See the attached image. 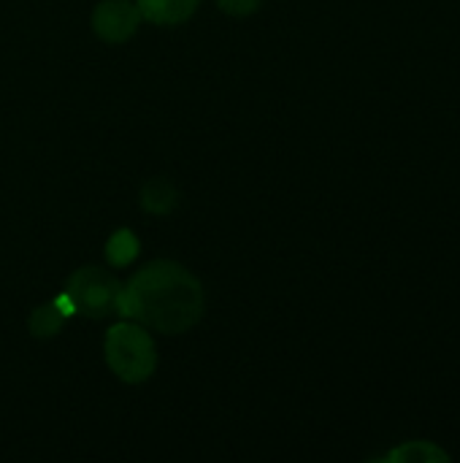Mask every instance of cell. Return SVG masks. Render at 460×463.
Masks as SVG:
<instances>
[{
	"mask_svg": "<svg viewBox=\"0 0 460 463\" xmlns=\"http://www.w3.org/2000/svg\"><path fill=\"white\" fill-rule=\"evenodd\" d=\"M217 3L230 16H249V14H255L260 8L263 0H217Z\"/></svg>",
	"mask_w": 460,
	"mask_h": 463,
	"instance_id": "obj_10",
	"label": "cell"
},
{
	"mask_svg": "<svg viewBox=\"0 0 460 463\" xmlns=\"http://www.w3.org/2000/svg\"><path fill=\"white\" fill-rule=\"evenodd\" d=\"M136 255H138V239H136L130 231H125V228L117 231V233L106 241V260H108L111 266H117V269L133 263Z\"/></svg>",
	"mask_w": 460,
	"mask_h": 463,
	"instance_id": "obj_8",
	"label": "cell"
},
{
	"mask_svg": "<svg viewBox=\"0 0 460 463\" xmlns=\"http://www.w3.org/2000/svg\"><path fill=\"white\" fill-rule=\"evenodd\" d=\"M388 461H450V456L431 442H407L404 448L393 450L388 456Z\"/></svg>",
	"mask_w": 460,
	"mask_h": 463,
	"instance_id": "obj_9",
	"label": "cell"
},
{
	"mask_svg": "<svg viewBox=\"0 0 460 463\" xmlns=\"http://www.w3.org/2000/svg\"><path fill=\"white\" fill-rule=\"evenodd\" d=\"M103 355L108 369L127 385L146 383L157 369V350L152 336L138 323H117L108 328L103 342Z\"/></svg>",
	"mask_w": 460,
	"mask_h": 463,
	"instance_id": "obj_2",
	"label": "cell"
},
{
	"mask_svg": "<svg viewBox=\"0 0 460 463\" xmlns=\"http://www.w3.org/2000/svg\"><path fill=\"white\" fill-rule=\"evenodd\" d=\"M117 315L157 334H187L203 317V288L184 266L155 260L122 285Z\"/></svg>",
	"mask_w": 460,
	"mask_h": 463,
	"instance_id": "obj_1",
	"label": "cell"
},
{
	"mask_svg": "<svg viewBox=\"0 0 460 463\" xmlns=\"http://www.w3.org/2000/svg\"><path fill=\"white\" fill-rule=\"evenodd\" d=\"M179 203V190L168 179H149L141 187V209L146 214H168Z\"/></svg>",
	"mask_w": 460,
	"mask_h": 463,
	"instance_id": "obj_7",
	"label": "cell"
},
{
	"mask_svg": "<svg viewBox=\"0 0 460 463\" xmlns=\"http://www.w3.org/2000/svg\"><path fill=\"white\" fill-rule=\"evenodd\" d=\"M70 315H76V307H73V301L68 298V293H62V296H57L54 301H49V304H41L33 315H30V334L35 336V339H52V336H57L60 331H62V326H65V320L70 317Z\"/></svg>",
	"mask_w": 460,
	"mask_h": 463,
	"instance_id": "obj_5",
	"label": "cell"
},
{
	"mask_svg": "<svg viewBox=\"0 0 460 463\" xmlns=\"http://www.w3.org/2000/svg\"><path fill=\"white\" fill-rule=\"evenodd\" d=\"M65 293L73 301L76 312L92 317V320H103L108 315H117V301L122 293V282L98 266H84L76 269L68 282H65Z\"/></svg>",
	"mask_w": 460,
	"mask_h": 463,
	"instance_id": "obj_3",
	"label": "cell"
},
{
	"mask_svg": "<svg viewBox=\"0 0 460 463\" xmlns=\"http://www.w3.org/2000/svg\"><path fill=\"white\" fill-rule=\"evenodd\" d=\"M141 11L133 0H103L92 11V30L106 43H125L136 35Z\"/></svg>",
	"mask_w": 460,
	"mask_h": 463,
	"instance_id": "obj_4",
	"label": "cell"
},
{
	"mask_svg": "<svg viewBox=\"0 0 460 463\" xmlns=\"http://www.w3.org/2000/svg\"><path fill=\"white\" fill-rule=\"evenodd\" d=\"M201 0H136L141 19L152 22V24H182L187 22Z\"/></svg>",
	"mask_w": 460,
	"mask_h": 463,
	"instance_id": "obj_6",
	"label": "cell"
}]
</instances>
